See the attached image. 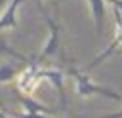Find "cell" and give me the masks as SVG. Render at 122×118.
<instances>
[{"label": "cell", "instance_id": "obj_1", "mask_svg": "<svg viewBox=\"0 0 122 118\" xmlns=\"http://www.w3.org/2000/svg\"><path fill=\"white\" fill-rule=\"evenodd\" d=\"M67 72L72 76L74 93H76L80 99H88V97L99 95V97H107V99H112V101H122V95H120V93L112 91L111 88H105V86L95 84V82L88 76V72H82V70L76 69V67H69Z\"/></svg>", "mask_w": 122, "mask_h": 118}, {"label": "cell", "instance_id": "obj_2", "mask_svg": "<svg viewBox=\"0 0 122 118\" xmlns=\"http://www.w3.org/2000/svg\"><path fill=\"white\" fill-rule=\"evenodd\" d=\"M42 13H44V19H46V25H48V38H46V42L42 44L40 55L36 57V61H38L40 65H42V61L51 59V57H55V55L61 53V27H59V23H55L44 10H42Z\"/></svg>", "mask_w": 122, "mask_h": 118}, {"label": "cell", "instance_id": "obj_3", "mask_svg": "<svg viewBox=\"0 0 122 118\" xmlns=\"http://www.w3.org/2000/svg\"><path fill=\"white\" fill-rule=\"evenodd\" d=\"M42 80H44V78H42V65H40L36 59H32V61L29 63V67L23 69V70L17 74L15 86H17V91H19V93L32 95L34 89H36V86H38Z\"/></svg>", "mask_w": 122, "mask_h": 118}, {"label": "cell", "instance_id": "obj_4", "mask_svg": "<svg viewBox=\"0 0 122 118\" xmlns=\"http://www.w3.org/2000/svg\"><path fill=\"white\" fill-rule=\"evenodd\" d=\"M112 15H114V36H112V40H111V44L107 46V49H103L92 63H90V67H88V72H92L95 67H99L107 57H111L116 49H122V13L112 6Z\"/></svg>", "mask_w": 122, "mask_h": 118}, {"label": "cell", "instance_id": "obj_5", "mask_svg": "<svg viewBox=\"0 0 122 118\" xmlns=\"http://www.w3.org/2000/svg\"><path fill=\"white\" fill-rule=\"evenodd\" d=\"M42 78L57 91L59 101H61V108L67 107V95H65V72L61 69L55 67H42Z\"/></svg>", "mask_w": 122, "mask_h": 118}, {"label": "cell", "instance_id": "obj_6", "mask_svg": "<svg viewBox=\"0 0 122 118\" xmlns=\"http://www.w3.org/2000/svg\"><path fill=\"white\" fill-rule=\"evenodd\" d=\"M21 4H23V0H10L8 2V6L0 13V32L17 27V13L21 10Z\"/></svg>", "mask_w": 122, "mask_h": 118}, {"label": "cell", "instance_id": "obj_7", "mask_svg": "<svg viewBox=\"0 0 122 118\" xmlns=\"http://www.w3.org/2000/svg\"><path fill=\"white\" fill-rule=\"evenodd\" d=\"M88 8H90V15L95 27V34L101 36L103 29H105V15H107V4L105 0H88Z\"/></svg>", "mask_w": 122, "mask_h": 118}, {"label": "cell", "instance_id": "obj_8", "mask_svg": "<svg viewBox=\"0 0 122 118\" xmlns=\"http://www.w3.org/2000/svg\"><path fill=\"white\" fill-rule=\"evenodd\" d=\"M19 101L27 112H40V114H51L53 112V108H50L48 105L36 101L32 95H27V93H19Z\"/></svg>", "mask_w": 122, "mask_h": 118}, {"label": "cell", "instance_id": "obj_9", "mask_svg": "<svg viewBox=\"0 0 122 118\" xmlns=\"http://www.w3.org/2000/svg\"><path fill=\"white\" fill-rule=\"evenodd\" d=\"M19 67L15 63H2L0 65V84H8V82H13L19 74Z\"/></svg>", "mask_w": 122, "mask_h": 118}, {"label": "cell", "instance_id": "obj_10", "mask_svg": "<svg viewBox=\"0 0 122 118\" xmlns=\"http://www.w3.org/2000/svg\"><path fill=\"white\" fill-rule=\"evenodd\" d=\"M17 118H48V114H40V112H21L17 114Z\"/></svg>", "mask_w": 122, "mask_h": 118}, {"label": "cell", "instance_id": "obj_11", "mask_svg": "<svg viewBox=\"0 0 122 118\" xmlns=\"http://www.w3.org/2000/svg\"><path fill=\"white\" fill-rule=\"evenodd\" d=\"M97 118H122V108H120V110H116V112H109V114L97 116Z\"/></svg>", "mask_w": 122, "mask_h": 118}, {"label": "cell", "instance_id": "obj_12", "mask_svg": "<svg viewBox=\"0 0 122 118\" xmlns=\"http://www.w3.org/2000/svg\"><path fill=\"white\" fill-rule=\"evenodd\" d=\"M109 2H111V4H112V6H114L120 13H122V0H109Z\"/></svg>", "mask_w": 122, "mask_h": 118}]
</instances>
